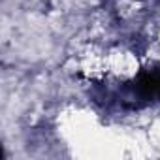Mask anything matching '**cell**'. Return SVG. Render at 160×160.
<instances>
[{"mask_svg": "<svg viewBox=\"0 0 160 160\" xmlns=\"http://www.w3.org/2000/svg\"><path fill=\"white\" fill-rule=\"evenodd\" d=\"M136 91L143 98H160V70L143 72L136 81Z\"/></svg>", "mask_w": 160, "mask_h": 160, "instance_id": "6da1fadb", "label": "cell"}]
</instances>
